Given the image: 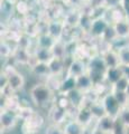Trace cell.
I'll return each instance as SVG.
<instances>
[{"mask_svg": "<svg viewBox=\"0 0 129 134\" xmlns=\"http://www.w3.org/2000/svg\"><path fill=\"white\" fill-rule=\"evenodd\" d=\"M93 134H108V133H106L105 131H103V130H101L100 127L95 126L94 130H93Z\"/></svg>", "mask_w": 129, "mask_h": 134, "instance_id": "8d00e7d4", "label": "cell"}, {"mask_svg": "<svg viewBox=\"0 0 129 134\" xmlns=\"http://www.w3.org/2000/svg\"><path fill=\"white\" fill-rule=\"evenodd\" d=\"M93 87H94V83L88 73L76 77V88L83 92V93H86V92L91 91Z\"/></svg>", "mask_w": 129, "mask_h": 134, "instance_id": "4fadbf2b", "label": "cell"}, {"mask_svg": "<svg viewBox=\"0 0 129 134\" xmlns=\"http://www.w3.org/2000/svg\"><path fill=\"white\" fill-rule=\"evenodd\" d=\"M119 59H120V65L121 66H129V44L123 46L120 49L117 50Z\"/></svg>", "mask_w": 129, "mask_h": 134, "instance_id": "4316f807", "label": "cell"}, {"mask_svg": "<svg viewBox=\"0 0 129 134\" xmlns=\"http://www.w3.org/2000/svg\"><path fill=\"white\" fill-rule=\"evenodd\" d=\"M1 56L5 57V58H8L10 55H12V49L10 47V45L6 43V41H3V43H1Z\"/></svg>", "mask_w": 129, "mask_h": 134, "instance_id": "e575fe53", "label": "cell"}, {"mask_svg": "<svg viewBox=\"0 0 129 134\" xmlns=\"http://www.w3.org/2000/svg\"><path fill=\"white\" fill-rule=\"evenodd\" d=\"M92 17L88 14H83L81 15V18H80V23H79V26L82 29L83 31H88L90 32V29H91V26H92Z\"/></svg>", "mask_w": 129, "mask_h": 134, "instance_id": "484cf974", "label": "cell"}, {"mask_svg": "<svg viewBox=\"0 0 129 134\" xmlns=\"http://www.w3.org/2000/svg\"><path fill=\"white\" fill-rule=\"evenodd\" d=\"M101 102H102L103 106H105V108H106L107 115L113 117V119H118L120 110H121V106H120V104L118 103V100L116 99L115 95L111 91L109 92V93H107V94H105L102 96Z\"/></svg>", "mask_w": 129, "mask_h": 134, "instance_id": "3957f363", "label": "cell"}, {"mask_svg": "<svg viewBox=\"0 0 129 134\" xmlns=\"http://www.w3.org/2000/svg\"><path fill=\"white\" fill-rule=\"evenodd\" d=\"M86 70H88V66H86V63H84L82 59H79L75 58L71 62V64L68 67V70H66V75L69 76H73V77H79L81 75L85 74Z\"/></svg>", "mask_w": 129, "mask_h": 134, "instance_id": "8992f818", "label": "cell"}, {"mask_svg": "<svg viewBox=\"0 0 129 134\" xmlns=\"http://www.w3.org/2000/svg\"><path fill=\"white\" fill-rule=\"evenodd\" d=\"M49 70H51V75H61L62 72L64 70V59L61 58H55L48 63Z\"/></svg>", "mask_w": 129, "mask_h": 134, "instance_id": "cb8c5ba5", "label": "cell"}, {"mask_svg": "<svg viewBox=\"0 0 129 134\" xmlns=\"http://www.w3.org/2000/svg\"><path fill=\"white\" fill-rule=\"evenodd\" d=\"M52 53L53 56L55 58H61V59H64L66 58V55H68V46L64 41H62L61 39H57L56 43L54 44V46L52 47Z\"/></svg>", "mask_w": 129, "mask_h": 134, "instance_id": "d6986e66", "label": "cell"}, {"mask_svg": "<svg viewBox=\"0 0 129 134\" xmlns=\"http://www.w3.org/2000/svg\"><path fill=\"white\" fill-rule=\"evenodd\" d=\"M32 72L37 76H44L48 77L51 75V70H49V66L47 63H42L36 62L34 65L32 66Z\"/></svg>", "mask_w": 129, "mask_h": 134, "instance_id": "7402d4cb", "label": "cell"}, {"mask_svg": "<svg viewBox=\"0 0 129 134\" xmlns=\"http://www.w3.org/2000/svg\"><path fill=\"white\" fill-rule=\"evenodd\" d=\"M113 29L117 36L119 38H123V39H129V20L128 19H122L119 21L115 23L113 25Z\"/></svg>", "mask_w": 129, "mask_h": 134, "instance_id": "5bb4252c", "label": "cell"}, {"mask_svg": "<svg viewBox=\"0 0 129 134\" xmlns=\"http://www.w3.org/2000/svg\"><path fill=\"white\" fill-rule=\"evenodd\" d=\"M90 110H91V113H92V115H93V117L95 120H100L101 117L107 115L106 108H105V106H103L101 99L98 100V102H94L93 104H91Z\"/></svg>", "mask_w": 129, "mask_h": 134, "instance_id": "d4e9b609", "label": "cell"}, {"mask_svg": "<svg viewBox=\"0 0 129 134\" xmlns=\"http://www.w3.org/2000/svg\"><path fill=\"white\" fill-rule=\"evenodd\" d=\"M103 57L106 65L108 68H116V67H120V59H119V55L118 52L113 48H111L109 50H107L106 53L101 54Z\"/></svg>", "mask_w": 129, "mask_h": 134, "instance_id": "9c48e42d", "label": "cell"}, {"mask_svg": "<svg viewBox=\"0 0 129 134\" xmlns=\"http://www.w3.org/2000/svg\"><path fill=\"white\" fill-rule=\"evenodd\" d=\"M74 119L80 124H82L83 126H88V125H90L95 120L92 115V113H91L90 106H85V105L78 108Z\"/></svg>", "mask_w": 129, "mask_h": 134, "instance_id": "52a82bcc", "label": "cell"}, {"mask_svg": "<svg viewBox=\"0 0 129 134\" xmlns=\"http://www.w3.org/2000/svg\"><path fill=\"white\" fill-rule=\"evenodd\" d=\"M80 18H81V15L79 12L74 11V12H71V14H68L65 17V26L68 25L70 27H75L79 26V23H80Z\"/></svg>", "mask_w": 129, "mask_h": 134, "instance_id": "83f0119b", "label": "cell"}, {"mask_svg": "<svg viewBox=\"0 0 129 134\" xmlns=\"http://www.w3.org/2000/svg\"><path fill=\"white\" fill-rule=\"evenodd\" d=\"M122 76H123L122 66L116 67V68H108L107 72H106V82H108L112 86V85H115Z\"/></svg>", "mask_w": 129, "mask_h": 134, "instance_id": "ac0fdd59", "label": "cell"}, {"mask_svg": "<svg viewBox=\"0 0 129 134\" xmlns=\"http://www.w3.org/2000/svg\"><path fill=\"white\" fill-rule=\"evenodd\" d=\"M35 58L36 62H42V63H48L51 62L54 56L51 49L48 48H42V47H37L35 50Z\"/></svg>", "mask_w": 129, "mask_h": 134, "instance_id": "44dd1931", "label": "cell"}, {"mask_svg": "<svg viewBox=\"0 0 129 134\" xmlns=\"http://www.w3.org/2000/svg\"><path fill=\"white\" fill-rule=\"evenodd\" d=\"M127 129L123 125V123L120 121L119 119L116 120V124H115V129L112 131L111 134H127Z\"/></svg>", "mask_w": 129, "mask_h": 134, "instance_id": "d6a6232c", "label": "cell"}, {"mask_svg": "<svg viewBox=\"0 0 129 134\" xmlns=\"http://www.w3.org/2000/svg\"><path fill=\"white\" fill-rule=\"evenodd\" d=\"M117 1H118V2L120 3V2H121V1H122V0H117Z\"/></svg>", "mask_w": 129, "mask_h": 134, "instance_id": "ab89813d", "label": "cell"}, {"mask_svg": "<svg viewBox=\"0 0 129 134\" xmlns=\"http://www.w3.org/2000/svg\"><path fill=\"white\" fill-rule=\"evenodd\" d=\"M55 43H56V39L54 37H52L48 32L42 34V35L38 36V38H37V47L52 49V47Z\"/></svg>", "mask_w": 129, "mask_h": 134, "instance_id": "603a6c76", "label": "cell"}, {"mask_svg": "<svg viewBox=\"0 0 129 134\" xmlns=\"http://www.w3.org/2000/svg\"><path fill=\"white\" fill-rule=\"evenodd\" d=\"M42 124H43V119H42V116L39 114H36L34 113V115H33L29 120L25 121L24 123V133H29V132H37V130H38Z\"/></svg>", "mask_w": 129, "mask_h": 134, "instance_id": "30bf717a", "label": "cell"}, {"mask_svg": "<svg viewBox=\"0 0 129 134\" xmlns=\"http://www.w3.org/2000/svg\"><path fill=\"white\" fill-rule=\"evenodd\" d=\"M25 85V78L17 70L12 72L10 75H8V86L7 88L9 90L11 93H15L19 90H22Z\"/></svg>", "mask_w": 129, "mask_h": 134, "instance_id": "ba28073f", "label": "cell"}, {"mask_svg": "<svg viewBox=\"0 0 129 134\" xmlns=\"http://www.w3.org/2000/svg\"><path fill=\"white\" fill-rule=\"evenodd\" d=\"M66 115H68V110L62 108L57 105H54L52 110L49 111V119H51L53 124L60 125L65 121Z\"/></svg>", "mask_w": 129, "mask_h": 134, "instance_id": "8fae6325", "label": "cell"}, {"mask_svg": "<svg viewBox=\"0 0 129 134\" xmlns=\"http://www.w3.org/2000/svg\"><path fill=\"white\" fill-rule=\"evenodd\" d=\"M45 134H65V132H64V129H62L60 125L51 124L49 126H47Z\"/></svg>", "mask_w": 129, "mask_h": 134, "instance_id": "836d02e7", "label": "cell"}, {"mask_svg": "<svg viewBox=\"0 0 129 134\" xmlns=\"http://www.w3.org/2000/svg\"><path fill=\"white\" fill-rule=\"evenodd\" d=\"M19 119L17 112L10 108H3L0 115V124H1V130H9L12 129L17 123Z\"/></svg>", "mask_w": 129, "mask_h": 134, "instance_id": "277c9868", "label": "cell"}, {"mask_svg": "<svg viewBox=\"0 0 129 134\" xmlns=\"http://www.w3.org/2000/svg\"><path fill=\"white\" fill-rule=\"evenodd\" d=\"M86 66H88L86 73L92 78L94 85L102 84L106 81V72H107L108 67L106 65L105 60H103L102 55L91 56L89 58L88 63H86Z\"/></svg>", "mask_w": 129, "mask_h": 134, "instance_id": "6da1fadb", "label": "cell"}, {"mask_svg": "<svg viewBox=\"0 0 129 134\" xmlns=\"http://www.w3.org/2000/svg\"><path fill=\"white\" fill-rule=\"evenodd\" d=\"M75 88H76V77L66 75L65 78L62 79L59 92L61 93V95H68L70 92H72Z\"/></svg>", "mask_w": 129, "mask_h": 134, "instance_id": "2e32d148", "label": "cell"}, {"mask_svg": "<svg viewBox=\"0 0 129 134\" xmlns=\"http://www.w3.org/2000/svg\"><path fill=\"white\" fill-rule=\"evenodd\" d=\"M63 129L65 134H83V131H84V126L79 123L75 119L68 121Z\"/></svg>", "mask_w": 129, "mask_h": 134, "instance_id": "ffe728a7", "label": "cell"}, {"mask_svg": "<svg viewBox=\"0 0 129 134\" xmlns=\"http://www.w3.org/2000/svg\"><path fill=\"white\" fill-rule=\"evenodd\" d=\"M119 5L121 6L122 9H126V8H129V0H122V1L120 2Z\"/></svg>", "mask_w": 129, "mask_h": 134, "instance_id": "d590c367", "label": "cell"}, {"mask_svg": "<svg viewBox=\"0 0 129 134\" xmlns=\"http://www.w3.org/2000/svg\"><path fill=\"white\" fill-rule=\"evenodd\" d=\"M64 28H65L64 23L60 21V20H54V21H51L47 25V32L57 40L61 39V37L63 36Z\"/></svg>", "mask_w": 129, "mask_h": 134, "instance_id": "7c38bea8", "label": "cell"}, {"mask_svg": "<svg viewBox=\"0 0 129 134\" xmlns=\"http://www.w3.org/2000/svg\"><path fill=\"white\" fill-rule=\"evenodd\" d=\"M128 85H129V78L126 77L123 75V76L120 78L119 81L115 84V85L111 86V90H115V91H125V92H126Z\"/></svg>", "mask_w": 129, "mask_h": 134, "instance_id": "4dcf8cb0", "label": "cell"}, {"mask_svg": "<svg viewBox=\"0 0 129 134\" xmlns=\"http://www.w3.org/2000/svg\"><path fill=\"white\" fill-rule=\"evenodd\" d=\"M60 75H49L47 78V82H46V85L51 88L53 92L54 91H60V86H61V83H62V79L59 78Z\"/></svg>", "mask_w": 129, "mask_h": 134, "instance_id": "f546056e", "label": "cell"}, {"mask_svg": "<svg viewBox=\"0 0 129 134\" xmlns=\"http://www.w3.org/2000/svg\"><path fill=\"white\" fill-rule=\"evenodd\" d=\"M66 96H68V98L71 103V106L73 108H75V110H78L79 107H81L83 105V102H84V93L81 92L80 90H78V88L73 90Z\"/></svg>", "mask_w": 129, "mask_h": 134, "instance_id": "9a60e30c", "label": "cell"}, {"mask_svg": "<svg viewBox=\"0 0 129 134\" xmlns=\"http://www.w3.org/2000/svg\"><path fill=\"white\" fill-rule=\"evenodd\" d=\"M118 119L123 123L125 126L129 129V105H128V106H123V107H121Z\"/></svg>", "mask_w": 129, "mask_h": 134, "instance_id": "1f68e13d", "label": "cell"}, {"mask_svg": "<svg viewBox=\"0 0 129 134\" xmlns=\"http://www.w3.org/2000/svg\"><path fill=\"white\" fill-rule=\"evenodd\" d=\"M30 98L37 106H45L53 98V91L46 84H37L30 90Z\"/></svg>", "mask_w": 129, "mask_h": 134, "instance_id": "7a4b0ae2", "label": "cell"}, {"mask_svg": "<svg viewBox=\"0 0 129 134\" xmlns=\"http://www.w3.org/2000/svg\"><path fill=\"white\" fill-rule=\"evenodd\" d=\"M109 26H110V23L108 21L105 16L94 18L93 21H92V26H91V29H90V34L93 37L102 38L103 34L106 32V30L108 29Z\"/></svg>", "mask_w": 129, "mask_h": 134, "instance_id": "5b68a950", "label": "cell"}, {"mask_svg": "<svg viewBox=\"0 0 129 134\" xmlns=\"http://www.w3.org/2000/svg\"><path fill=\"white\" fill-rule=\"evenodd\" d=\"M26 134H38L37 132H29V133H26Z\"/></svg>", "mask_w": 129, "mask_h": 134, "instance_id": "f35d334b", "label": "cell"}, {"mask_svg": "<svg viewBox=\"0 0 129 134\" xmlns=\"http://www.w3.org/2000/svg\"><path fill=\"white\" fill-rule=\"evenodd\" d=\"M126 93H127V95H128V97H129V85H128V87H127V90H126Z\"/></svg>", "mask_w": 129, "mask_h": 134, "instance_id": "74e56055", "label": "cell"}, {"mask_svg": "<svg viewBox=\"0 0 129 134\" xmlns=\"http://www.w3.org/2000/svg\"><path fill=\"white\" fill-rule=\"evenodd\" d=\"M116 120L109 115H105L103 117H101L100 120H97V126L100 127L101 130H103L106 133L111 134L112 131L115 129V124H116Z\"/></svg>", "mask_w": 129, "mask_h": 134, "instance_id": "e0dca14e", "label": "cell"}, {"mask_svg": "<svg viewBox=\"0 0 129 134\" xmlns=\"http://www.w3.org/2000/svg\"><path fill=\"white\" fill-rule=\"evenodd\" d=\"M112 93H113L116 99L118 100V103L120 104V106L123 107V106H128V103H129V97L127 93L125 91H115V90H110Z\"/></svg>", "mask_w": 129, "mask_h": 134, "instance_id": "f1b7e54d", "label": "cell"}]
</instances>
